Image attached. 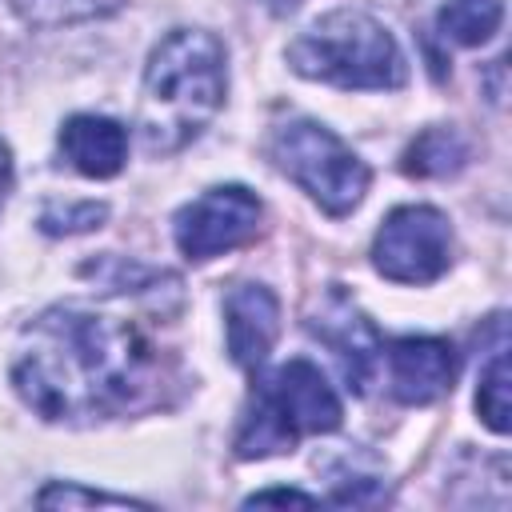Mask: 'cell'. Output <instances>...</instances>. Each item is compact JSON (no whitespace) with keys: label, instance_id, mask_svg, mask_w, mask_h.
Listing matches in <instances>:
<instances>
[{"label":"cell","instance_id":"1","mask_svg":"<svg viewBox=\"0 0 512 512\" xmlns=\"http://www.w3.org/2000/svg\"><path fill=\"white\" fill-rule=\"evenodd\" d=\"M168 360L128 316L56 304L24 332L12 360L16 396L52 424H92L160 404Z\"/></svg>","mask_w":512,"mask_h":512},{"label":"cell","instance_id":"2","mask_svg":"<svg viewBox=\"0 0 512 512\" xmlns=\"http://www.w3.org/2000/svg\"><path fill=\"white\" fill-rule=\"evenodd\" d=\"M228 92V52L204 28L168 32L144 68L140 92V144L152 156L180 152L220 112Z\"/></svg>","mask_w":512,"mask_h":512},{"label":"cell","instance_id":"3","mask_svg":"<svg viewBox=\"0 0 512 512\" xmlns=\"http://www.w3.org/2000/svg\"><path fill=\"white\" fill-rule=\"evenodd\" d=\"M340 396L324 380V372L308 360H288L256 380L252 404L236 432V456L260 460L276 452H292L300 436H320L340 428Z\"/></svg>","mask_w":512,"mask_h":512},{"label":"cell","instance_id":"4","mask_svg":"<svg viewBox=\"0 0 512 512\" xmlns=\"http://www.w3.org/2000/svg\"><path fill=\"white\" fill-rule=\"evenodd\" d=\"M288 64L332 88H400L408 68L392 32L368 12H328L292 48Z\"/></svg>","mask_w":512,"mask_h":512},{"label":"cell","instance_id":"5","mask_svg":"<svg viewBox=\"0 0 512 512\" xmlns=\"http://www.w3.org/2000/svg\"><path fill=\"white\" fill-rule=\"evenodd\" d=\"M272 160L328 216H348L368 192V164L316 120L280 124L272 132Z\"/></svg>","mask_w":512,"mask_h":512},{"label":"cell","instance_id":"6","mask_svg":"<svg viewBox=\"0 0 512 512\" xmlns=\"http://www.w3.org/2000/svg\"><path fill=\"white\" fill-rule=\"evenodd\" d=\"M372 264L396 284H432L452 264L448 216L428 204H404L388 212L372 240Z\"/></svg>","mask_w":512,"mask_h":512},{"label":"cell","instance_id":"7","mask_svg":"<svg viewBox=\"0 0 512 512\" xmlns=\"http://www.w3.org/2000/svg\"><path fill=\"white\" fill-rule=\"evenodd\" d=\"M260 200L240 188V184H220V188H208L204 196H196L192 204H184L176 212V248L192 260V264H204L220 252H232L248 240H256L260 232Z\"/></svg>","mask_w":512,"mask_h":512},{"label":"cell","instance_id":"8","mask_svg":"<svg viewBox=\"0 0 512 512\" xmlns=\"http://www.w3.org/2000/svg\"><path fill=\"white\" fill-rule=\"evenodd\" d=\"M308 332L336 356L348 392L364 396L376 384L384 344H380V332L372 328V320L352 304V296L344 288H328L316 300V308L308 312Z\"/></svg>","mask_w":512,"mask_h":512},{"label":"cell","instance_id":"9","mask_svg":"<svg viewBox=\"0 0 512 512\" xmlns=\"http://www.w3.org/2000/svg\"><path fill=\"white\" fill-rule=\"evenodd\" d=\"M456 380V352L436 336H400L388 348V384L400 404H432Z\"/></svg>","mask_w":512,"mask_h":512},{"label":"cell","instance_id":"10","mask_svg":"<svg viewBox=\"0 0 512 512\" xmlns=\"http://www.w3.org/2000/svg\"><path fill=\"white\" fill-rule=\"evenodd\" d=\"M228 352L240 368H260L280 336V300L264 284H236L224 296Z\"/></svg>","mask_w":512,"mask_h":512},{"label":"cell","instance_id":"11","mask_svg":"<svg viewBox=\"0 0 512 512\" xmlns=\"http://www.w3.org/2000/svg\"><path fill=\"white\" fill-rule=\"evenodd\" d=\"M60 152L76 172H84L92 180H108L124 168L128 132L108 116L80 112V116H68L60 128Z\"/></svg>","mask_w":512,"mask_h":512},{"label":"cell","instance_id":"12","mask_svg":"<svg viewBox=\"0 0 512 512\" xmlns=\"http://www.w3.org/2000/svg\"><path fill=\"white\" fill-rule=\"evenodd\" d=\"M464 164H468V140L456 128H428L404 152V172L420 176V180L456 176Z\"/></svg>","mask_w":512,"mask_h":512},{"label":"cell","instance_id":"13","mask_svg":"<svg viewBox=\"0 0 512 512\" xmlns=\"http://www.w3.org/2000/svg\"><path fill=\"white\" fill-rule=\"evenodd\" d=\"M500 20H504V0H448L436 16L444 40L464 44V48L492 40Z\"/></svg>","mask_w":512,"mask_h":512},{"label":"cell","instance_id":"14","mask_svg":"<svg viewBox=\"0 0 512 512\" xmlns=\"http://www.w3.org/2000/svg\"><path fill=\"white\" fill-rule=\"evenodd\" d=\"M8 4L32 28L84 24V20H96V16H108L120 8V0H8Z\"/></svg>","mask_w":512,"mask_h":512},{"label":"cell","instance_id":"15","mask_svg":"<svg viewBox=\"0 0 512 512\" xmlns=\"http://www.w3.org/2000/svg\"><path fill=\"white\" fill-rule=\"evenodd\" d=\"M476 412L492 432H508V348L504 340L492 348L488 364L480 368V388H476Z\"/></svg>","mask_w":512,"mask_h":512},{"label":"cell","instance_id":"16","mask_svg":"<svg viewBox=\"0 0 512 512\" xmlns=\"http://www.w3.org/2000/svg\"><path fill=\"white\" fill-rule=\"evenodd\" d=\"M104 216H108V208L96 204V200H68V204L52 200V204H44V212H40V228H44L48 236H72V232H92V228H100Z\"/></svg>","mask_w":512,"mask_h":512},{"label":"cell","instance_id":"17","mask_svg":"<svg viewBox=\"0 0 512 512\" xmlns=\"http://www.w3.org/2000/svg\"><path fill=\"white\" fill-rule=\"evenodd\" d=\"M36 504L40 508H92V504H104V508H148L144 500L108 496V492H92V488H80V484H48V488H40Z\"/></svg>","mask_w":512,"mask_h":512},{"label":"cell","instance_id":"18","mask_svg":"<svg viewBox=\"0 0 512 512\" xmlns=\"http://www.w3.org/2000/svg\"><path fill=\"white\" fill-rule=\"evenodd\" d=\"M244 504L256 508V504H320V500L300 492V488H264V492H252Z\"/></svg>","mask_w":512,"mask_h":512},{"label":"cell","instance_id":"19","mask_svg":"<svg viewBox=\"0 0 512 512\" xmlns=\"http://www.w3.org/2000/svg\"><path fill=\"white\" fill-rule=\"evenodd\" d=\"M8 188H12V152L0 144V208L8 200Z\"/></svg>","mask_w":512,"mask_h":512}]
</instances>
